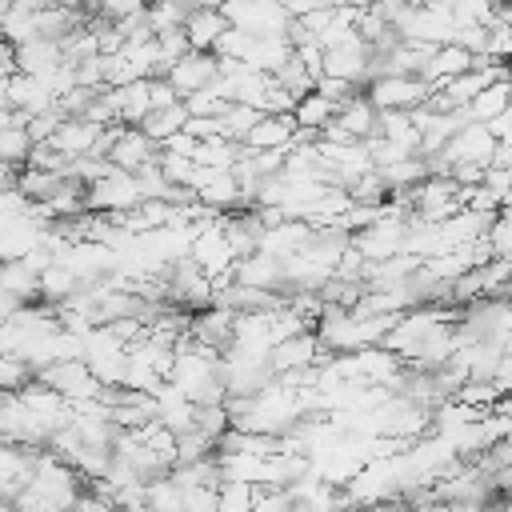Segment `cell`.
Listing matches in <instances>:
<instances>
[{"mask_svg": "<svg viewBox=\"0 0 512 512\" xmlns=\"http://www.w3.org/2000/svg\"><path fill=\"white\" fill-rule=\"evenodd\" d=\"M224 16L228 24L252 36H288V24H292V12L280 0H228Z\"/></svg>", "mask_w": 512, "mask_h": 512, "instance_id": "6da1fadb", "label": "cell"}, {"mask_svg": "<svg viewBox=\"0 0 512 512\" xmlns=\"http://www.w3.org/2000/svg\"><path fill=\"white\" fill-rule=\"evenodd\" d=\"M428 92H432V84L424 76H408V72H384L364 84V96L376 108H416L428 100Z\"/></svg>", "mask_w": 512, "mask_h": 512, "instance_id": "7a4b0ae2", "label": "cell"}, {"mask_svg": "<svg viewBox=\"0 0 512 512\" xmlns=\"http://www.w3.org/2000/svg\"><path fill=\"white\" fill-rule=\"evenodd\" d=\"M140 200H144L140 180H136V172H124V168H112L108 176H100V180L88 184V192H84V204L96 208V212H128V208H136Z\"/></svg>", "mask_w": 512, "mask_h": 512, "instance_id": "3957f363", "label": "cell"}, {"mask_svg": "<svg viewBox=\"0 0 512 512\" xmlns=\"http://www.w3.org/2000/svg\"><path fill=\"white\" fill-rule=\"evenodd\" d=\"M108 160L116 168H124V172H140V168H148V164L160 160V140H152L140 124H124L116 132L112 148H108Z\"/></svg>", "mask_w": 512, "mask_h": 512, "instance_id": "277c9868", "label": "cell"}, {"mask_svg": "<svg viewBox=\"0 0 512 512\" xmlns=\"http://www.w3.org/2000/svg\"><path fill=\"white\" fill-rule=\"evenodd\" d=\"M192 188L196 196L216 208V212H232L240 208V184H236V172L232 168H208V164H196L192 172Z\"/></svg>", "mask_w": 512, "mask_h": 512, "instance_id": "5b68a950", "label": "cell"}, {"mask_svg": "<svg viewBox=\"0 0 512 512\" xmlns=\"http://www.w3.org/2000/svg\"><path fill=\"white\" fill-rule=\"evenodd\" d=\"M164 76L176 84V92H180V96H188V92H196V88L212 84V80L220 76V64H216V52H200V48H192V52H188V56H180Z\"/></svg>", "mask_w": 512, "mask_h": 512, "instance_id": "8992f818", "label": "cell"}, {"mask_svg": "<svg viewBox=\"0 0 512 512\" xmlns=\"http://www.w3.org/2000/svg\"><path fill=\"white\" fill-rule=\"evenodd\" d=\"M100 132H104V124H96L88 116H64V124L52 132L48 144L56 152H64V156H88V152H96Z\"/></svg>", "mask_w": 512, "mask_h": 512, "instance_id": "52a82bcc", "label": "cell"}, {"mask_svg": "<svg viewBox=\"0 0 512 512\" xmlns=\"http://www.w3.org/2000/svg\"><path fill=\"white\" fill-rule=\"evenodd\" d=\"M316 352H320V336H316V328H304V332H292V336L276 340L272 352H268V360H272L276 372H288V368L316 364Z\"/></svg>", "mask_w": 512, "mask_h": 512, "instance_id": "ba28073f", "label": "cell"}, {"mask_svg": "<svg viewBox=\"0 0 512 512\" xmlns=\"http://www.w3.org/2000/svg\"><path fill=\"white\" fill-rule=\"evenodd\" d=\"M476 64V56L464 48V44H456V40H448V44H436L432 48V56L424 60V68H420V76L436 88L440 80H448V76H456V72H468Z\"/></svg>", "mask_w": 512, "mask_h": 512, "instance_id": "9c48e42d", "label": "cell"}, {"mask_svg": "<svg viewBox=\"0 0 512 512\" xmlns=\"http://www.w3.org/2000/svg\"><path fill=\"white\" fill-rule=\"evenodd\" d=\"M8 104H12V108H24L28 116H36V112H48V108L56 104V92L48 88V80H44V76H32V72H16V76H12V92H8Z\"/></svg>", "mask_w": 512, "mask_h": 512, "instance_id": "30bf717a", "label": "cell"}, {"mask_svg": "<svg viewBox=\"0 0 512 512\" xmlns=\"http://www.w3.org/2000/svg\"><path fill=\"white\" fill-rule=\"evenodd\" d=\"M296 128H300V124H296L292 112H264V116L256 120V128L248 132L244 144H248L252 152H260V148H288Z\"/></svg>", "mask_w": 512, "mask_h": 512, "instance_id": "8fae6325", "label": "cell"}, {"mask_svg": "<svg viewBox=\"0 0 512 512\" xmlns=\"http://www.w3.org/2000/svg\"><path fill=\"white\" fill-rule=\"evenodd\" d=\"M224 28H228V16H224V8H208V4L192 8V12H188V20H184V32H188L192 48H200V52H212Z\"/></svg>", "mask_w": 512, "mask_h": 512, "instance_id": "7c38bea8", "label": "cell"}, {"mask_svg": "<svg viewBox=\"0 0 512 512\" xmlns=\"http://www.w3.org/2000/svg\"><path fill=\"white\" fill-rule=\"evenodd\" d=\"M0 288L16 296L20 304H40V272H32L24 260H4L0 264Z\"/></svg>", "mask_w": 512, "mask_h": 512, "instance_id": "4fadbf2b", "label": "cell"}, {"mask_svg": "<svg viewBox=\"0 0 512 512\" xmlns=\"http://www.w3.org/2000/svg\"><path fill=\"white\" fill-rule=\"evenodd\" d=\"M352 140H364V136H372L376 132V104L360 92V96H352V100H344L340 108H336V116H332Z\"/></svg>", "mask_w": 512, "mask_h": 512, "instance_id": "5bb4252c", "label": "cell"}, {"mask_svg": "<svg viewBox=\"0 0 512 512\" xmlns=\"http://www.w3.org/2000/svg\"><path fill=\"white\" fill-rule=\"evenodd\" d=\"M288 56H292V40L288 36H252V44L244 52V60L252 68H264V72H280L288 64Z\"/></svg>", "mask_w": 512, "mask_h": 512, "instance_id": "9a60e30c", "label": "cell"}, {"mask_svg": "<svg viewBox=\"0 0 512 512\" xmlns=\"http://www.w3.org/2000/svg\"><path fill=\"white\" fill-rule=\"evenodd\" d=\"M116 100H120V120L124 124H140L148 112H152V92H148V76L140 80H128L116 88Z\"/></svg>", "mask_w": 512, "mask_h": 512, "instance_id": "2e32d148", "label": "cell"}, {"mask_svg": "<svg viewBox=\"0 0 512 512\" xmlns=\"http://www.w3.org/2000/svg\"><path fill=\"white\" fill-rule=\"evenodd\" d=\"M184 124H188V104H184V100L164 104V108H152V112L140 120V128H144L152 140H168V136L180 132Z\"/></svg>", "mask_w": 512, "mask_h": 512, "instance_id": "e0dca14e", "label": "cell"}, {"mask_svg": "<svg viewBox=\"0 0 512 512\" xmlns=\"http://www.w3.org/2000/svg\"><path fill=\"white\" fill-rule=\"evenodd\" d=\"M244 148L248 144H240V140H228V136H208V140H200L196 144V164H208V168H232L240 156H244Z\"/></svg>", "mask_w": 512, "mask_h": 512, "instance_id": "ac0fdd59", "label": "cell"}, {"mask_svg": "<svg viewBox=\"0 0 512 512\" xmlns=\"http://www.w3.org/2000/svg\"><path fill=\"white\" fill-rule=\"evenodd\" d=\"M336 100H328L324 92H304L300 100H296V108H292V116H296V124H304V128H324L332 116H336Z\"/></svg>", "mask_w": 512, "mask_h": 512, "instance_id": "d6986e66", "label": "cell"}, {"mask_svg": "<svg viewBox=\"0 0 512 512\" xmlns=\"http://www.w3.org/2000/svg\"><path fill=\"white\" fill-rule=\"evenodd\" d=\"M512 104H508V80H496V84H484L476 96H472V104H468V112H472V120H496L500 112H508Z\"/></svg>", "mask_w": 512, "mask_h": 512, "instance_id": "ffe728a7", "label": "cell"}, {"mask_svg": "<svg viewBox=\"0 0 512 512\" xmlns=\"http://www.w3.org/2000/svg\"><path fill=\"white\" fill-rule=\"evenodd\" d=\"M260 116H264V108H260V104H248V100H232V104L224 108V116H220V120H224V136L244 144V140H248V132L256 128V120H260Z\"/></svg>", "mask_w": 512, "mask_h": 512, "instance_id": "44dd1931", "label": "cell"}, {"mask_svg": "<svg viewBox=\"0 0 512 512\" xmlns=\"http://www.w3.org/2000/svg\"><path fill=\"white\" fill-rule=\"evenodd\" d=\"M80 284V276L68 268V264H48L44 272H40V296L48 300V304H64L68 296H72V288Z\"/></svg>", "mask_w": 512, "mask_h": 512, "instance_id": "7402d4cb", "label": "cell"}, {"mask_svg": "<svg viewBox=\"0 0 512 512\" xmlns=\"http://www.w3.org/2000/svg\"><path fill=\"white\" fill-rule=\"evenodd\" d=\"M28 152H32V136H28L24 124H8V128H0V160H4V164L24 168V164H28Z\"/></svg>", "mask_w": 512, "mask_h": 512, "instance_id": "603a6c76", "label": "cell"}, {"mask_svg": "<svg viewBox=\"0 0 512 512\" xmlns=\"http://www.w3.org/2000/svg\"><path fill=\"white\" fill-rule=\"evenodd\" d=\"M28 380H36V368L20 352H0V388L4 392H20Z\"/></svg>", "mask_w": 512, "mask_h": 512, "instance_id": "cb8c5ba5", "label": "cell"}, {"mask_svg": "<svg viewBox=\"0 0 512 512\" xmlns=\"http://www.w3.org/2000/svg\"><path fill=\"white\" fill-rule=\"evenodd\" d=\"M184 104H188V116H224V108H228L232 100H228L216 84H204V88L188 92Z\"/></svg>", "mask_w": 512, "mask_h": 512, "instance_id": "d4e9b609", "label": "cell"}, {"mask_svg": "<svg viewBox=\"0 0 512 512\" xmlns=\"http://www.w3.org/2000/svg\"><path fill=\"white\" fill-rule=\"evenodd\" d=\"M252 496H256V484L252 480H240V476H224L220 480V508L232 512V508H252Z\"/></svg>", "mask_w": 512, "mask_h": 512, "instance_id": "484cf974", "label": "cell"}, {"mask_svg": "<svg viewBox=\"0 0 512 512\" xmlns=\"http://www.w3.org/2000/svg\"><path fill=\"white\" fill-rule=\"evenodd\" d=\"M488 248H492V256H500V260H512V212H496V220L488 224Z\"/></svg>", "mask_w": 512, "mask_h": 512, "instance_id": "4316f807", "label": "cell"}, {"mask_svg": "<svg viewBox=\"0 0 512 512\" xmlns=\"http://www.w3.org/2000/svg\"><path fill=\"white\" fill-rule=\"evenodd\" d=\"M316 92H324L328 100L344 104V100L360 96V92H364V84H356V80H344V76H320V80H316Z\"/></svg>", "mask_w": 512, "mask_h": 512, "instance_id": "83f0119b", "label": "cell"}, {"mask_svg": "<svg viewBox=\"0 0 512 512\" xmlns=\"http://www.w3.org/2000/svg\"><path fill=\"white\" fill-rule=\"evenodd\" d=\"M452 40L464 44L472 56H484V52H488V24H456Z\"/></svg>", "mask_w": 512, "mask_h": 512, "instance_id": "f1b7e54d", "label": "cell"}, {"mask_svg": "<svg viewBox=\"0 0 512 512\" xmlns=\"http://www.w3.org/2000/svg\"><path fill=\"white\" fill-rule=\"evenodd\" d=\"M144 8V0H96V12L104 16V20H128L132 12H140Z\"/></svg>", "mask_w": 512, "mask_h": 512, "instance_id": "f546056e", "label": "cell"}, {"mask_svg": "<svg viewBox=\"0 0 512 512\" xmlns=\"http://www.w3.org/2000/svg\"><path fill=\"white\" fill-rule=\"evenodd\" d=\"M196 140H208V136H224V120L220 116H188V124H184Z\"/></svg>", "mask_w": 512, "mask_h": 512, "instance_id": "4dcf8cb0", "label": "cell"}, {"mask_svg": "<svg viewBox=\"0 0 512 512\" xmlns=\"http://www.w3.org/2000/svg\"><path fill=\"white\" fill-rule=\"evenodd\" d=\"M16 72H20V64H16V44L4 40V44H0V76H16Z\"/></svg>", "mask_w": 512, "mask_h": 512, "instance_id": "1f68e13d", "label": "cell"}, {"mask_svg": "<svg viewBox=\"0 0 512 512\" xmlns=\"http://www.w3.org/2000/svg\"><path fill=\"white\" fill-rule=\"evenodd\" d=\"M492 488L512 492V464H504V468H496V472H492Z\"/></svg>", "mask_w": 512, "mask_h": 512, "instance_id": "d6a6232c", "label": "cell"}, {"mask_svg": "<svg viewBox=\"0 0 512 512\" xmlns=\"http://www.w3.org/2000/svg\"><path fill=\"white\" fill-rule=\"evenodd\" d=\"M8 92H12V76H0V104H8ZM12 108V104H8Z\"/></svg>", "mask_w": 512, "mask_h": 512, "instance_id": "836d02e7", "label": "cell"}, {"mask_svg": "<svg viewBox=\"0 0 512 512\" xmlns=\"http://www.w3.org/2000/svg\"><path fill=\"white\" fill-rule=\"evenodd\" d=\"M8 124H16V112L8 104H0V128H8Z\"/></svg>", "mask_w": 512, "mask_h": 512, "instance_id": "e575fe53", "label": "cell"}, {"mask_svg": "<svg viewBox=\"0 0 512 512\" xmlns=\"http://www.w3.org/2000/svg\"><path fill=\"white\" fill-rule=\"evenodd\" d=\"M500 504H504V508H512V492H504V496H500Z\"/></svg>", "mask_w": 512, "mask_h": 512, "instance_id": "d590c367", "label": "cell"}, {"mask_svg": "<svg viewBox=\"0 0 512 512\" xmlns=\"http://www.w3.org/2000/svg\"><path fill=\"white\" fill-rule=\"evenodd\" d=\"M508 104H512V72H508Z\"/></svg>", "mask_w": 512, "mask_h": 512, "instance_id": "8d00e7d4", "label": "cell"}, {"mask_svg": "<svg viewBox=\"0 0 512 512\" xmlns=\"http://www.w3.org/2000/svg\"><path fill=\"white\" fill-rule=\"evenodd\" d=\"M144 4H156V0H144Z\"/></svg>", "mask_w": 512, "mask_h": 512, "instance_id": "74e56055", "label": "cell"}, {"mask_svg": "<svg viewBox=\"0 0 512 512\" xmlns=\"http://www.w3.org/2000/svg\"><path fill=\"white\" fill-rule=\"evenodd\" d=\"M0 44H4V36H0Z\"/></svg>", "mask_w": 512, "mask_h": 512, "instance_id": "f35d334b", "label": "cell"}]
</instances>
